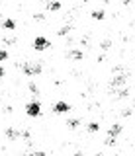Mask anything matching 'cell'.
<instances>
[{"instance_id":"cell-11","label":"cell","mask_w":135,"mask_h":156,"mask_svg":"<svg viewBox=\"0 0 135 156\" xmlns=\"http://www.w3.org/2000/svg\"><path fill=\"white\" fill-rule=\"evenodd\" d=\"M61 8V2H49V10H59Z\"/></svg>"},{"instance_id":"cell-13","label":"cell","mask_w":135,"mask_h":156,"mask_svg":"<svg viewBox=\"0 0 135 156\" xmlns=\"http://www.w3.org/2000/svg\"><path fill=\"white\" fill-rule=\"evenodd\" d=\"M6 135L10 136V139H16V136H18V133H16L14 129H8V131H6Z\"/></svg>"},{"instance_id":"cell-16","label":"cell","mask_w":135,"mask_h":156,"mask_svg":"<svg viewBox=\"0 0 135 156\" xmlns=\"http://www.w3.org/2000/svg\"><path fill=\"white\" fill-rule=\"evenodd\" d=\"M30 156H45V152H33V154H30Z\"/></svg>"},{"instance_id":"cell-10","label":"cell","mask_w":135,"mask_h":156,"mask_svg":"<svg viewBox=\"0 0 135 156\" xmlns=\"http://www.w3.org/2000/svg\"><path fill=\"white\" fill-rule=\"evenodd\" d=\"M67 125H69L71 129H76V127H78V119H71V121H69Z\"/></svg>"},{"instance_id":"cell-7","label":"cell","mask_w":135,"mask_h":156,"mask_svg":"<svg viewBox=\"0 0 135 156\" xmlns=\"http://www.w3.org/2000/svg\"><path fill=\"white\" fill-rule=\"evenodd\" d=\"M92 18L94 20H104V10H94V12H92Z\"/></svg>"},{"instance_id":"cell-8","label":"cell","mask_w":135,"mask_h":156,"mask_svg":"<svg viewBox=\"0 0 135 156\" xmlns=\"http://www.w3.org/2000/svg\"><path fill=\"white\" fill-rule=\"evenodd\" d=\"M123 82H125L123 76H115L114 80H112V86H119V84H123Z\"/></svg>"},{"instance_id":"cell-6","label":"cell","mask_w":135,"mask_h":156,"mask_svg":"<svg viewBox=\"0 0 135 156\" xmlns=\"http://www.w3.org/2000/svg\"><path fill=\"white\" fill-rule=\"evenodd\" d=\"M2 27L4 29H14V27H16V23H14L12 20H4V22H2Z\"/></svg>"},{"instance_id":"cell-12","label":"cell","mask_w":135,"mask_h":156,"mask_svg":"<svg viewBox=\"0 0 135 156\" xmlns=\"http://www.w3.org/2000/svg\"><path fill=\"white\" fill-rule=\"evenodd\" d=\"M71 57L73 58H82V53L80 51H71Z\"/></svg>"},{"instance_id":"cell-5","label":"cell","mask_w":135,"mask_h":156,"mask_svg":"<svg viewBox=\"0 0 135 156\" xmlns=\"http://www.w3.org/2000/svg\"><path fill=\"white\" fill-rule=\"evenodd\" d=\"M69 109H71V105L67 104V101H57L55 107H53V111H55V113H67Z\"/></svg>"},{"instance_id":"cell-15","label":"cell","mask_w":135,"mask_h":156,"mask_svg":"<svg viewBox=\"0 0 135 156\" xmlns=\"http://www.w3.org/2000/svg\"><path fill=\"white\" fill-rule=\"evenodd\" d=\"M69 31H71V27H67V26H65V27H63L61 31H59V35H67V33H69Z\"/></svg>"},{"instance_id":"cell-17","label":"cell","mask_w":135,"mask_h":156,"mask_svg":"<svg viewBox=\"0 0 135 156\" xmlns=\"http://www.w3.org/2000/svg\"><path fill=\"white\" fill-rule=\"evenodd\" d=\"M2 74H4V70H2V68H0V78H2Z\"/></svg>"},{"instance_id":"cell-4","label":"cell","mask_w":135,"mask_h":156,"mask_svg":"<svg viewBox=\"0 0 135 156\" xmlns=\"http://www.w3.org/2000/svg\"><path fill=\"white\" fill-rule=\"evenodd\" d=\"M49 47V41H47L45 37H35L33 39V49H35V51H43V49H47Z\"/></svg>"},{"instance_id":"cell-14","label":"cell","mask_w":135,"mask_h":156,"mask_svg":"<svg viewBox=\"0 0 135 156\" xmlns=\"http://www.w3.org/2000/svg\"><path fill=\"white\" fill-rule=\"evenodd\" d=\"M6 58H8V51L0 49V61H6Z\"/></svg>"},{"instance_id":"cell-2","label":"cell","mask_w":135,"mask_h":156,"mask_svg":"<svg viewBox=\"0 0 135 156\" xmlns=\"http://www.w3.org/2000/svg\"><path fill=\"white\" fill-rule=\"evenodd\" d=\"M26 113L30 115V117H37L41 113V105H39V101H30V104L26 105Z\"/></svg>"},{"instance_id":"cell-18","label":"cell","mask_w":135,"mask_h":156,"mask_svg":"<svg viewBox=\"0 0 135 156\" xmlns=\"http://www.w3.org/2000/svg\"><path fill=\"white\" fill-rule=\"evenodd\" d=\"M106 2H110V0H106Z\"/></svg>"},{"instance_id":"cell-9","label":"cell","mask_w":135,"mask_h":156,"mask_svg":"<svg viewBox=\"0 0 135 156\" xmlns=\"http://www.w3.org/2000/svg\"><path fill=\"white\" fill-rule=\"evenodd\" d=\"M98 129H100V125H98V123H88V131H90V133H96Z\"/></svg>"},{"instance_id":"cell-1","label":"cell","mask_w":135,"mask_h":156,"mask_svg":"<svg viewBox=\"0 0 135 156\" xmlns=\"http://www.w3.org/2000/svg\"><path fill=\"white\" fill-rule=\"evenodd\" d=\"M24 72H26L27 76H37L41 72V65L39 62H26V65H24Z\"/></svg>"},{"instance_id":"cell-3","label":"cell","mask_w":135,"mask_h":156,"mask_svg":"<svg viewBox=\"0 0 135 156\" xmlns=\"http://www.w3.org/2000/svg\"><path fill=\"white\" fill-rule=\"evenodd\" d=\"M119 133H122V125H112V127H110V133H108V140H106V144L112 146V144H114V139H115Z\"/></svg>"}]
</instances>
